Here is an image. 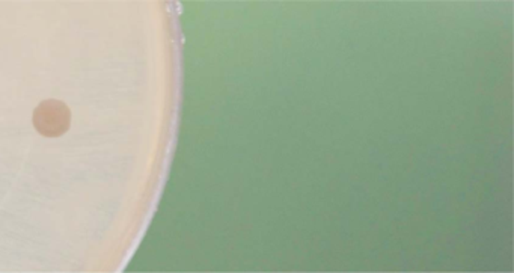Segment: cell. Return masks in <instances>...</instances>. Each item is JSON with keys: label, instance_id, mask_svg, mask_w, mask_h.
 <instances>
[{"label": "cell", "instance_id": "obj_1", "mask_svg": "<svg viewBox=\"0 0 514 273\" xmlns=\"http://www.w3.org/2000/svg\"><path fill=\"white\" fill-rule=\"evenodd\" d=\"M72 112L64 101L45 100L33 110V126L45 138H57L68 132Z\"/></svg>", "mask_w": 514, "mask_h": 273}]
</instances>
